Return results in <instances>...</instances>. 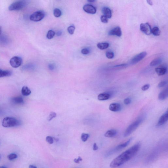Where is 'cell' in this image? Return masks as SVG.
Masks as SVG:
<instances>
[{
	"mask_svg": "<svg viewBox=\"0 0 168 168\" xmlns=\"http://www.w3.org/2000/svg\"><path fill=\"white\" fill-rule=\"evenodd\" d=\"M82 159L81 157H79L78 159H75L74 160L75 163H76L79 164L80 161H82Z\"/></svg>",
	"mask_w": 168,
	"mask_h": 168,
	"instance_id": "cell-39",
	"label": "cell"
},
{
	"mask_svg": "<svg viewBox=\"0 0 168 168\" xmlns=\"http://www.w3.org/2000/svg\"><path fill=\"white\" fill-rule=\"evenodd\" d=\"M147 2L149 5L150 6L153 5V2L152 0H146Z\"/></svg>",
	"mask_w": 168,
	"mask_h": 168,
	"instance_id": "cell-41",
	"label": "cell"
},
{
	"mask_svg": "<svg viewBox=\"0 0 168 168\" xmlns=\"http://www.w3.org/2000/svg\"><path fill=\"white\" fill-rule=\"evenodd\" d=\"M22 59L21 57L15 56L10 60V63L14 68H17L21 66L22 63Z\"/></svg>",
	"mask_w": 168,
	"mask_h": 168,
	"instance_id": "cell-6",
	"label": "cell"
},
{
	"mask_svg": "<svg viewBox=\"0 0 168 168\" xmlns=\"http://www.w3.org/2000/svg\"><path fill=\"white\" fill-rule=\"evenodd\" d=\"M56 116H57V114H56V113L53 112H52L50 113L48 117L47 120H48L49 121H51V120H52L53 118L56 117Z\"/></svg>",
	"mask_w": 168,
	"mask_h": 168,
	"instance_id": "cell-31",
	"label": "cell"
},
{
	"mask_svg": "<svg viewBox=\"0 0 168 168\" xmlns=\"http://www.w3.org/2000/svg\"><path fill=\"white\" fill-rule=\"evenodd\" d=\"M53 14L55 17H61L62 13L61 10L59 9L56 8L54 10Z\"/></svg>",
	"mask_w": 168,
	"mask_h": 168,
	"instance_id": "cell-25",
	"label": "cell"
},
{
	"mask_svg": "<svg viewBox=\"0 0 168 168\" xmlns=\"http://www.w3.org/2000/svg\"><path fill=\"white\" fill-rule=\"evenodd\" d=\"M108 35L110 36H116L118 37H121L122 35V32L121 28L119 26L115 28L109 32Z\"/></svg>",
	"mask_w": 168,
	"mask_h": 168,
	"instance_id": "cell-11",
	"label": "cell"
},
{
	"mask_svg": "<svg viewBox=\"0 0 168 168\" xmlns=\"http://www.w3.org/2000/svg\"><path fill=\"white\" fill-rule=\"evenodd\" d=\"M155 71L159 76L165 75L167 71V69L165 67L157 68L155 69Z\"/></svg>",
	"mask_w": 168,
	"mask_h": 168,
	"instance_id": "cell-19",
	"label": "cell"
},
{
	"mask_svg": "<svg viewBox=\"0 0 168 168\" xmlns=\"http://www.w3.org/2000/svg\"><path fill=\"white\" fill-rule=\"evenodd\" d=\"M108 18L107 17L104 15L102 16L101 17V22L104 23H108Z\"/></svg>",
	"mask_w": 168,
	"mask_h": 168,
	"instance_id": "cell-34",
	"label": "cell"
},
{
	"mask_svg": "<svg viewBox=\"0 0 168 168\" xmlns=\"http://www.w3.org/2000/svg\"><path fill=\"white\" fill-rule=\"evenodd\" d=\"M102 11L104 16H106L108 18H111L112 16V13L109 8L107 7H104L103 8Z\"/></svg>",
	"mask_w": 168,
	"mask_h": 168,
	"instance_id": "cell-13",
	"label": "cell"
},
{
	"mask_svg": "<svg viewBox=\"0 0 168 168\" xmlns=\"http://www.w3.org/2000/svg\"><path fill=\"white\" fill-rule=\"evenodd\" d=\"M142 118H140L129 125L124 133V137H127L136 130L143 121Z\"/></svg>",
	"mask_w": 168,
	"mask_h": 168,
	"instance_id": "cell-2",
	"label": "cell"
},
{
	"mask_svg": "<svg viewBox=\"0 0 168 168\" xmlns=\"http://www.w3.org/2000/svg\"><path fill=\"white\" fill-rule=\"evenodd\" d=\"M45 13L43 11H38L34 12L30 16V19L31 21L38 22L41 21L45 17Z\"/></svg>",
	"mask_w": 168,
	"mask_h": 168,
	"instance_id": "cell-5",
	"label": "cell"
},
{
	"mask_svg": "<svg viewBox=\"0 0 168 168\" xmlns=\"http://www.w3.org/2000/svg\"><path fill=\"white\" fill-rule=\"evenodd\" d=\"M46 141L48 143L52 144L54 143V138L52 137L48 136L46 138Z\"/></svg>",
	"mask_w": 168,
	"mask_h": 168,
	"instance_id": "cell-33",
	"label": "cell"
},
{
	"mask_svg": "<svg viewBox=\"0 0 168 168\" xmlns=\"http://www.w3.org/2000/svg\"><path fill=\"white\" fill-rule=\"evenodd\" d=\"M141 31L147 35H150L151 33L152 29L150 24L147 23H141L140 26Z\"/></svg>",
	"mask_w": 168,
	"mask_h": 168,
	"instance_id": "cell-7",
	"label": "cell"
},
{
	"mask_svg": "<svg viewBox=\"0 0 168 168\" xmlns=\"http://www.w3.org/2000/svg\"><path fill=\"white\" fill-rule=\"evenodd\" d=\"M110 97L109 94L106 93H101L98 96V99L99 101H105L108 100Z\"/></svg>",
	"mask_w": 168,
	"mask_h": 168,
	"instance_id": "cell-18",
	"label": "cell"
},
{
	"mask_svg": "<svg viewBox=\"0 0 168 168\" xmlns=\"http://www.w3.org/2000/svg\"><path fill=\"white\" fill-rule=\"evenodd\" d=\"M109 44L107 42H103V43H99L97 45L98 48L101 50L106 49L109 47Z\"/></svg>",
	"mask_w": 168,
	"mask_h": 168,
	"instance_id": "cell-22",
	"label": "cell"
},
{
	"mask_svg": "<svg viewBox=\"0 0 168 168\" xmlns=\"http://www.w3.org/2000/svg\"><path fill=\"white\" fill-rule=\"evenodd\" d=\"M84 11L87 13L94 14L96 13V9L92 5L86 4L84 5L83 8Z\"/></svg>",
	"mask_w": 168,
	"mask_h": 168,
	"instance_id": "cell-10",
	"label": "cell"
},
{
	"mask_svg": "<svg viewBox=\"0 0 168 168\" xmlns=\"http://www.w3.org/2000/svg\"><path fill=\"white\" fill-rule=\"evenodd\" d=\"M81 53L84 55H87L89 53V51L87 49L84 48L81 50Z\"/></svg>",
	"mask_w": 168,
	"mask_h": 168,
	"instance_id": "cell-38",
	"label": "cell"
},
{
	"mask_svg": "<svg viewBox=\"0 0 168 168\" xmlns=\"http://www.w3.org/2000/svg\"><path fill=\"white\" fill-rule=\"evenodd\" d=\"M168 96V90L167 88L163 90L160 92L158 95V99L160 101L165 100L167 98Z\"/></svg>",
	"mask_w": 168,
	"mask_h": 168,
	"instance_id": "cell-14",
	"label": "cell"
},
{
	"mask_svg": "<svg viewBox=\"0 0 168 168\" xmlns=\"http://www.w3.org/2000/svg\"><path fill=\"white\" fill-rule=\"evenodd\" d=\"M147 53L145 52H143L138 54L136 55L133 58L131 61V64H134L141 61L146 56Z\"/></svg>",
	"mask_w": 168,
	"mask_h": 168,
	"instance_id": "cell-8",
	"label": "cell"
},
{
	"mask_svg": "<svg viewBox=\"0 0 168 168\" xmlns=\"http://www.w3.org/2000/svg\"><path fill=\"white\" fill-rule=\"evenodd\" d=\"M2 33V27L0 26V35H1Z\"/></svg>",
	"mask_w": 168,
	"mask_h": 168,
	"instance_id": "cell-45",
	"label": "cell"
},
{
	"mask_svg": "<svg viewBox=\"0 0 168 168\" xmlns=\"http://www.w3.org/2000/svg\"><path fill=\"white\" fill-rule=\"evenodd\" d=\"M150 85L149 84H146L144 85L143 86L141 87V89L143 91H146L150 87Z\"/></svg>",
	"mask_w": 168,
	"mask_h": 168,
	"instance_id": "cell-37",
	"label": "cell"
},
{
	"mask_svg": "<svg viewBox=\"0 0 168 168\" xmlns=\"http://www.w3.org/2000/svg\"><path fill=\"white\" fill-rule=\"evenodd\" d=\"M117 132L116 130L114 129L108 130L105 133V136L106 137L112 138L115 136L117 134Z\"/></svg>",
	"mask_w": 168,
	"mask_h": 168,
	"instance_id": "cell-15",
	"label": "cell"
},
{
	"mask_svg": "<svg viewBox=\"0 0 168 168\" xmlns=\"http://www.w3.org/2000/svg\"><path fill=\"white\" fill-rule=\"evenodd\" d=\"M106 56L108 59H112L114 57V54L112 52H107L106 53Z\"/></svg>",
	"mask_w": 168,
	"mask_h": 168,
	"instance_id": "cell-32",
	"label": "cell"
},
{
	"mask_svg": "<svg viewBox=\"0 0 168 168\" xmlns=\"http://www.w3.org/2000/svg\"><path fill=\"white\" fill-rule=\"evenodd\" d=\"M167 83V82L165 81H162L159 83L158 85V87L159 88H161L164 87Z\"/></svg>",
	"mask_w": 168,
	"mask_h": 168,
	"instance_id": "cell-35",
	"label": "cell"
},
{
	"mask_svg": "<svg viewBox=\"0 0 168 168\" xmlns=\"http://www.w3.org/2000/svg\"><path fill=\"white\" fill-rule=\"evenodd\" d=\"M75 30V27L73 25H71L68 28L67 31L69 34L70 35L73 34L74 33Z\"/></svg>",
	"mask_w": 168,
	"mask_h": 168,
	"instance_id": "cell-28",
	"label": "cell"
},
{
	"mask_svg": "<svg viewBox=\"0 0 168 168\" xmlns=\"http://www.w3.org/2000/svg\"><path fill=\"white\" fill-rule=\"evenodd\" d=\"M29 167L30 168H37V167L34 166V165H29Z\"/></svg>",
	"mask_w": 168,
	"mask_h": 168,
	"instance_id": "cell-43",
	"label": "cell"
},
{
	"mask_svg": "<svg viewBox=\"0 0 168 168\" xmlns=\"http://www.w3.org/2000/svg\"><path fill=\"white\" fill-rule=\"evenodd\" d=\"M127 66L128 65L127 64H124L117 65V66H114L113 68L117 69H122L126 68L127 67Z\"/></svg>",
	"mask_w": 168,
	"mask_h": 168,
	"instance_id": "cell-29",
	"label": "cell"
},
{
	"mask_svg": "<svg viewBox=\"0 0 168 168\" xmlns=\"http://www.w3.org/2000/svg\"><path fill=\"white\" fill-rule=\"evenodd\" d=\"M55 35V33L54 31L53 30H49L48 32L46 37L48 39H51L54 37Z\"/></svg>",
	"mask_w": 168,
	"mask_h": 168,
	"instance_id": "cell-26",
	"label": "cell"
},
{
	"mask_svg": "<svg viewBox=\"0 0 168 168\" xmlns=\"http://www.w3.org/2000/svg\"><path fill=\"white\" fill-rule=\"evenodd\" d=\"M61 34H62V32L61 31H59L57 32V36H59L61 35Z\"/></svg>",
	"mask_w": 168,
	"mask_h": 168,
	"instance_id": "cell-42",
	"label": "cell"
},
{
	"mask_svg": "<svg viewBox=\"0 0 168 168\" xmlns=\"http://www.w3.org/2000/svg\"><path fill=\"white\" fill-rule=\"evenodd\" d=\"M12 101L13 103L17 105H22L24 102L23 99L21 96H17L12 98Z\"/></svg>",
	"mask_w": 168,
	"mask_h": 168,
	"instance_id": "cell-16",
	"label": "cell"
},
{
	"mask_svg": "<svg viewBox=\"0 0 168 168\" xmlns=\"http://www.w3.org/2000/svg\"><path fill=\"white\" fill-rule=\"evenodd\" d=\"M17 155L16 154L13 153L10 154L7 156V158L9 160H15V159H17Z\"/></svg>",
	"mask_w": 168,
	"mask_h": 168,
	"instance_id": "cell-30",
	"label": "cell"
},
{
	"mask_svg": "<svg viewBox=\"0 0 168 168\" xmlns=\"http://www.w3.org/2000/svg\"><path fill=\"white\" fill-rule=\"evenodd\" d=\"M121 105L118 103H112L109 106V109L110 111L116 112L119 111L121 110Z\"/></svg>",
	"mask_w": 168,
	"mask_h": 168,
	"instance_id": "cell-12",
	"label": "cell"
},
{
	"mask_svg": "<svg viewBox=\"0 0 168 168\" xmlns=\"http://www.w3.org/2000/svg\"><path fill=\"white\" fill-rule=\"evenodd\" d=\"M49 68H51V69H53V67H52V65H50Z\"/></svg>",
	"mask_w": 168,
	"mask_h": 168,
	"instance_id": "cell-46",
	"label": "cell"
},
{
	"mask_svg": "<svg viewBox=\"0 0 168 168\" xmlns=\"http://www.w3.org/2000/svg\"><path fill=\"white\" fill-rule=\"evenodd\" d=\"M89 137V135L88 134L83 133L81 135V139L84 142H86Z\"/></svg>",
	"mask_w": 168,
	"mask_h": 168,
	"instance_id": "cell-27",
	"label": "cell"
},
{
	"mask_svg": "<svg viewBox=\"0 0 168 168\" xmlns=\"http://www.w3.org/2000/svg\"><path fill=\"white\" fill-rule=\"evenodd\" d=\"M151 33L154 36H159L160 35V31L158 27H155L152 29Z\"/></svg>",
	"mask_w": 168,
	"mask_h": 168,
	"instance_id": "cell-24",
	"label": "cell"
},
{
	"mask_svg": "<svg viewBox=\"0 0 168 168\" xmlns=\"http://www.w3.org/2000/svg\"><path fill=\"white\" fill-rule=\"evenodd\" d=\"M12 72L9 71L3 70L0 69V77H6L11 76Z\"/></svg>",
	"mask_w": 168,
	"mask_h": 168,
	"instance_id": "cell-21",
	"label": "cell"
},
{
	"mask_svg": "<svg viewBox=\"0 0 168 168\" xmlns=\"http://www.w3.org/2000/svg\"><path fill=\"white\" fill-rule=\"evenodd\" d=\"M6 167H6V166H0V168H6Z\"/></svg>",
	"mask_w": 168,
	"mask_h": 168,
	"instance_id": "cell-47",
	"label": "cell"
},
{
	"mask_svg": "<svg viewBox=\"0 0 168 168\" xmlns=\"http://www.w3.org/2000/svg\"><path fill=\"white\" fill-rule=\"evenodd\" d=\"M168 119V113L167 110L163 115L160 117L157 124V127H160V126L164 125L167 122Z\"/></svg>",
	"mask_w": 168,
	"mask_h": 168,
	"instance_id": "cell-9",
	"label": "cell"
},
{
	"mask_svg": "<svg viewBox=\"0 0 168 168\" xmlns=\"http://www.w3.org/2000/svg\"><path fill=\"white\" fill-rule=\"evenodd\" d=\"M2 124L3 127L9 128L18 126L20 122L15 118L6 117L2 120Z\"/></svg>",
	"mask_w": 168,
	"mask_h": 168,
	"instance_id": "cell-3",
	"label": "cell"
},
{
	"mask_svg": "<svg viewBox=\"0 0 168 168\" xmlns=\"http://www.w3.org/2000/svg\"><path fill=\"white\" fill-rule=\"evenodd\" d=\"M131 99L130 98H126L124 100V103L125 105H128L131 103Z\"/></svg>",
	"mask_w": 168,
	"mask_h": 168,
	"instance_id": "cell-36",
	"label": "cell"
},
{
	"mask_svg": "<svg viewBox=\"0 0 168 168\" xmlns=\"http://www.w3.org/2000/svg\"><path fill=\"white\" fill-rule=\"evenodd\" d=\"M87 1L88 2H91V3H93L96 1V0H87Z\"/></svg>",
	"mask_w": 168,
	"mask_h": 168,
	"instance_id": "cell-44",
	"label": "cell"
},
{
	"mask_svg": "<svg viewBox=\"0 0 168 168\" xmlns=\"http://www.w3.org/2000/svg\"><path fill=\"white\" fill-rule=\"evenodd\" d=\"M27 4L26 0H19L12 3L9 7V10L10 11L20 10L24 8Z\"/></svg>",
	"mask_w": 168,
	"mask_h": 168,
	"instance_id": "cell-4",
	"label": "cell"
},
{
	"mask_svg": "<svg viewBox=\"0 0 168 168\" xmlns=\"http://www.w3.org/2000/svg\"><path fill=\"white\" fill-rule=\"evenodd\" d=\"M132 140V138H131L129 139L126 142L118 145V146L116 147V148H115V150L116 151V150H121V149L123 148H125L126 147V146L129 145V144L131 142Z\"/></svg>",
	"mask_w": 168,
	"mask_h": 168,
	"instance_id": "cell-17",
	"label": "cell"
},
{
	"mask_svg": "<svg viewBox=\"0 0 168 168\" xmlns=\"http://www.w3.org/2000/svg\"><path fill=\"white\" fill-rule=\"evenodd\" d=\"M162 60L161 58H157L151 61L150 63V66H157L160 64L162 62Z\"/></svg>",
	"mask_w": 168,
	"mask_h": 168,
	"instance_id": "cell-23",
	"label": "cell"
},
{
	"mask_svg": "<svg viewBox=\"0 0 168 168\" xmlns=\"http://www.w3.org/2000/svg\"><path fill=\"white\" fill-rule=\"evenodd\" d=\"M98 147L97 145H96V143H95L93 145V150H94V151H96V150H98Z\"/></svg>",
	"mask_w": 168,
	"mask_h": 168,
	"instance_id": "cell-40",
	"label": "cell"
},
{
	"mask_svg": "<svg viewBox=\"0 0 168 168\" xmlns=\"http://www.w3.org/2000/svg\"><path fill=\"white\" fill-rule=\"evenodd\" d=\"M141 146V143H137L130 148L121 153L110 163V167H118L131 160L137 154L140 150Z\"/></svg>",
	"mask_w": 168,
	"mask_h": 168,
	"instance_id": "cell-1",
	"label": "cell"
},
{
	"mask_svg": "<svg viewBox=\"0 0 168 168\" xmlns=\"http://www.w3.org/2000/svg\"><path fill=\"white\" fill-rule=\"evenodd\" d=\"M22 94L24 96H27L31 94V90L27 86H24L22 87Z\"/></svg>",
	"mask_w": 168,
	"mask_h": 168,
	"instance_id": "cell-20",
	"label": "cell"
}]
</instances>
